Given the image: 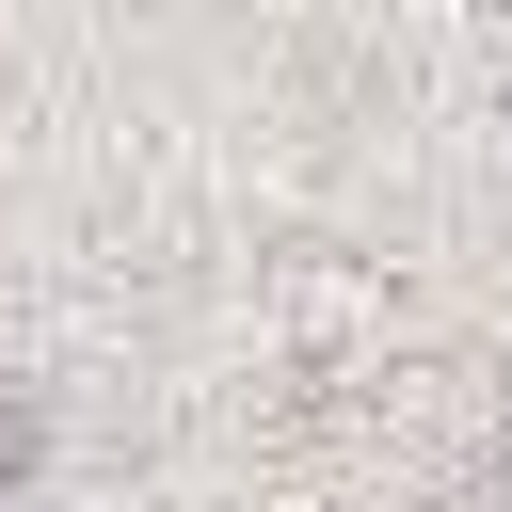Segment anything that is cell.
<instances>
[{"mask_svg":"<svg viewBox=\"0 0 512 512\" xmlns=\"http://www.w3.org/2000/svg\"><path fill=\"white\" fill-rule=\"evenodd\" d=\"M16 496H32V400L0 384V512H16Z\"/></svg>","mask_w":512,"mask_h":512,"instance_id":"6da1fadb","label":"cell"},{"mask_svg":"<svg viewBox=\"0 0 512 512\" xmlns=\"http://www.w3.org/2000/svg\"><path fill=\"white\" fill-rule=\"evenodd\" d=\"M480 464H496V496H512V384H496V432H480Z\"/></svg>","mask_w":512,"mask_h":512,"instance_id":"7a4b0ae2","label":"cell"}]
</instances>
